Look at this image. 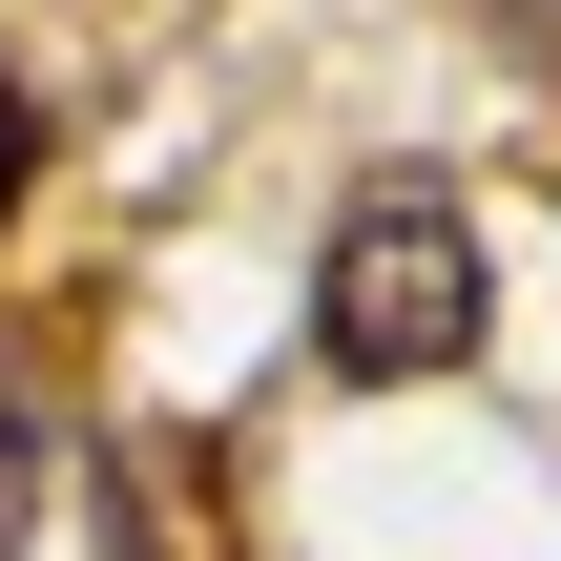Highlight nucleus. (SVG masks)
<instances>
[{
	"mask_svg": "<svg viewBox=\"0 0 561 561\" xmlns=\"http://www.w3.org/2000/svg\"><path fill=\"white\" fill-rule=\"evenodd\" d=\"M21 187H42V104L0 83V208H21Z\"/></svg>",
	"mask_w": 561,
	"mask_h": 561,
	"instance_id": "2",
	"label": "nucleus"
},
{
	"mask_svg": "<svg viewBox=\"0 0 561 561\" xmlns=\"http://www.w3.org/2000/svg\"><path fill=\"white\" fill-rule=\"evenodd\" d=\"M312 354L354 375V396H416V375H458L479 354V229H458V187H354L333 208V250H312Z\"/></svg>",
	"mask_w": 561,
	"mask_h": 561,
	"instance_id": "1",
	"label": "nucleus"
}]
</instances>
